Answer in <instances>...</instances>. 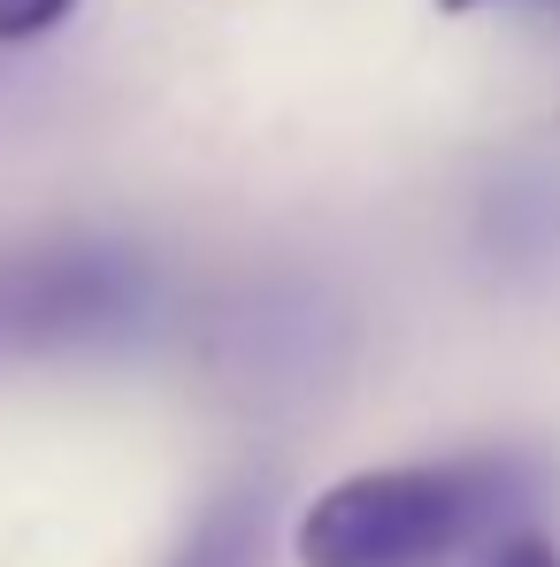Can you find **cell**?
<instances>
[{
  "mask_svg": "<svg viewBox=\"0 0 560 567\" xmlns=\"http://www.w3.org/2000/svg\"><path fill=\"white\" fill-rule=\"evenodd\" d=\"M538 491V468L515 453H454L362 468L307 498L292 553L299 567H454L499 537V522Z\"/></svg>",
  "mask_w": 560,
  "mask_h": 567,
  "instance_id": "6da1fadb",
  "label": "cell"
},
{
  "mask_svg": "<svg viewBox=\"0 0 560 567\" xmlns=\"http://www.w3.org/2000/svg\"><path fill=\"white\" fill-rule=\"evenodd\" d=\"M468 567H560V553L538 537V529H507V537H491Z\"/></svg>",
  "mask_w": 560,
  "mask_h": 567,
  "instance_id": "277c9868",
  "label": "cell"
},
{
  "mask_svg": "<svg viewBox=\"0 0 560 567\" xmlns=\"http://www.w3.org/2000/svg\"><path fill=\"white\" fill-rule=\"evenodd\" d=\"M146 269L115 246H47L0 261V346H78L139 322Z\"/></svg>",
  "mask_w": 560,
  "mask_h": 567,
  "instance_id": "7a4b0ae2",
  "label": "cell"
},
{
  "mask_svg": "<svg viewBox=\"0 0 560 567\" xmlns=\"http://www.w3.org/2000/svg\"><path fill=\"white\" fill-rule=\"evenodd\" d=\"M78 0H0V47H16V39H39V31H54L62 16H70Z\"/></svg>",
  "mask_w": 560,
  "mask_h": 567,
  "instance_id": "5b68a950",
  "label": "cell"
},
{
  "mask_svg": "<svg viewBox=\"0 0 560 567\" xmlns=\"http://www.w3.org/2000/svg\"><path fill=\"white\" fill-rule=\"evenodd\" d=\"M170 567H262V506H254L246 491L215 498V506L200 514V529L177 545Z\"/></svg>",
  "mask_w": 560,
  "mask_h": 567,
  "instance_id": "3957f363",
  "label": "cell"
},
{
  "mask_svg": "<svg viewBox=\"0 0 560 567\" xmlns=\"http://www.w3.org/2000/svg\"><path fill=\"white\" fill-rule=\"evenodd\" d=\"M438 8H454V16H461V8H483V0H438Z\"/></svg>",
  "mask_w": 560,
  "mask_h": 567,
  "instance_id": "8992f818",
  "label": "cell"
}]
</instances>
